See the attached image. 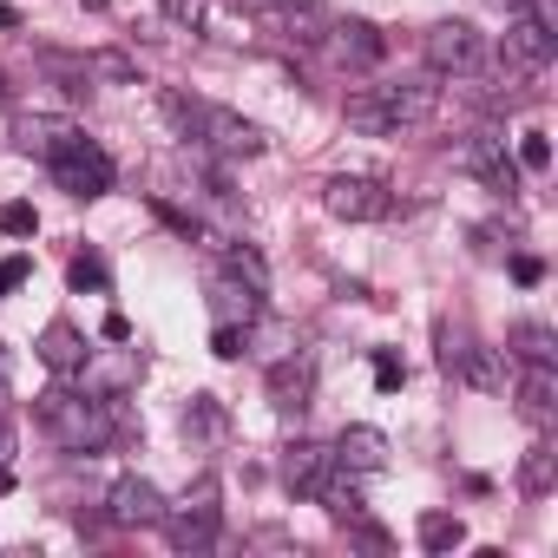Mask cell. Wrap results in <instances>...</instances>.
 <instances>
[{"label": "cell", "mask_w": 558, "mask_h": 558, "mask_svg": "<svg viewBox=\"0 0 558 558\" xmlns=\"http://www.w3.org/2000/svg\"><path fill=\"white\" fill-rule=\"evenodd\" d=\"M165 112L184 125V138H197V145H210V151H223V158H256V151L269 145L263 125L243 119V112H230V106H204V99L165 93Z\"/></svg>", "instance_id": "obj_3"}, {"label": "cell", "mask_w": 558, "mask_h": 558, "mask_svg": "<svg viewBox=\"0 0 558 558\" xmlns=\"http://www.w3.org/2000/svg\"><path fill=\"white\" fill-rule=\"evenodd\" d=\"M551 47H558V27H545L538 14H512L506 47H499V60H506V86H532V80L551 66Z\"/></svg>", "instance_id": "obj_6"}, {"label": "cell", "mask_w": 558, "mask_h": 558, "mask_svg": "<svg viewBox=\"0 0 558 558\" xmlns=\"http://www.w3.org/2000/svg\"><path fill=\"white\" fill-rule=\"evenodd\" d=\"M8 27H21V14H14V8H0V34H8Z\"/></svg>", "instance_id": "obj_39"}, {"label": "cell", "mask_w": 558, "mask_h": 558, "mask_svg": "<svg viewBox=\"0 0 558 558\" xmlns=\"http://www.w3.org/2000/svg\"><path fill=\"white\" fill-rule=\"evenodd\" d=\"M66 276H73V290H80V296H86V290H106V263H99L93 250H86V256H73V269H66Z\"/></svg>", "instance_id": "obj_30"}, {"label": "cell", "mask_w": 558, "mask_h": 558, "mask_svg": "<svg viewBox=\"0 0 558 558\" xmlns=\"http://www.w3.org/2000/svg\"><path fill=\"white\" fill-rule=\"evenodd\" d=\"M106 519L125 525V532H132V525L145 532V525L165 519V493H158L145 473H125V480H112V493H106Z\"/></svg>", "instance_id": "obj_11"}, {"label": "cell", "mask_w": 558, "mask_h": 558, "mask_svg": "<svg viewBox=\"0 0 558 558\" xmlns=\"http://www.w3.org/2000/svg\"><path fill=\"white\" fill-rule=\"evenodd\" d=\"M8 460H14V427L0 421V466H8Z\"/></svg>", "instance_id": "obj_37"}, {"label": "cell", "mask_w": 558, "mask_h": 558, "mask_svg": "<svg viewBox=\"0 0 558 558\" xmlns=\"http://www.w3.org/2000/svg\"><path fill=\"white\" fill-rule=\"evenodd\" d=\"M40 66H47L66 93H93V66H86V53H40Z\"/></svg>", "instance_id": "obj_25"}, {"label": "cell", "mask_w": 558, "mask_h": 558, "mask_svg": "<svg viewBox=\"0 0 558 558\" xmlns=\"http://www.w3.org/2000/svg\"><path fill=\"white\" fill-rule=\"evenodd\" d=\"M329 47H336V60L342 66H381V53H388V40L368 27V21H336V34H329Z\"/></svg>", "instance_id": "obj_19"}, {"label": "cell", "mask_w": 558, "mask_h": 558, "mask_svg": "<svg viewBox=\"0 0 558 558\" xmlns=\"http://www.w3.org/2000/svg\"><path fill=\"white\" fill-rule=\"evenodd\" d=\"M401 381H408V368H401L395 355H375V388H381V395H395Z\"/></svg>", "instance_id": "obj_34"}, {"label": "cell", "mask_w": 558, "mask_h": 558, "mask_svg": "<svg viewBox=\"0 0 558 558\" xmlns=\"http://www.w3.org/2000/svg\"><path fill=\"white\" fill-rule=\"evenodd\" d=\"M323 210L329 217H342V223H381L388 210H395V197H388V184L381 178H329L323 184Z\"/></svg>", "instance_id": "obj_8"}, {"label": "cell", "mask_w": 558, "mask_h": 558, "mask_svg": "<svg viewBox=\"0 0 558 558\" xmlns=\"http://www.w3.org/2000/svg\"><path fill=\"white\" fill-rule=\"evenodd\" d=\"M434 112H440V86H434V80L368 86V93H355V99L342 106L349 132H362V138H388V132H401V125H427Z\"/></svg>", "instance_id": "obj_1"}, {"label": "cell", "mask_w": 558, "mask_h": 558, "mask_svg": "<svg viewBox=\"0 0 558 558\" xmlns=\"http://www.w3.org/2000/svg\"><path fill=\"white\" fill-rule=\"evenodd\" d=\"M86 66H93V80H119V86L138 80V66H132L125 53H86Z\"/></svg>", "instance_id": "obj_28"}, {"label": "cell", "mask_w": 558, "mask_h": 558, "mask_svg": "<svg viewBox=\"0 0 558 558\" xmlns=\"http://www.w3.org/2000/svg\"><path fill=\"white\" fill-rule=\"evenodd\" d=\"M310 395H316V362L310 355H283L269 368V408L276 414H303Z\"/></svg>", "instance_id": "obj_13"}, {"label": "cell", "mask_w": 558, "mask_h": 558, "mask_svg": "<svg viewBox=\"0 0 558 558\" xmlns=\"http://www.w3.org/2000/svg\"><path fill=\"white\" fill-rule=\"evenodd\" d=\"M223 263H230V276H236V283H250L256 296L269 290V263H263L250 243H230V250H223Z\"/></svg>", "instance_id": "obj_26"}, {"label": "cell", "mask_w": 558, "mask_h": 558, "mask_svg": "<svg viewBox=\"0 0 558 558\" xmlns=\"http://www.w3.org/2000/svg\"><path fill=\"white\" fill-rule=\"evenodd\" d=\"M165 14H171V27H184V34L223 27V40H250V27H230V21L217 14V0H165Z\"/></svg>", "instance_id": "obj_21"}, {"label": "cell", "mask_w": 558, "mask_h": 558, "mask_svg": "<svg viewBox=\"0 0 558 558\" xmlns=\"http://www.w3.org/2000/svg\"><path fill=\"white\" fill-rule=\"evenodd\" d=\"M0 106H8V80H0Z\"/></svg>", "instance_id": "obj_40"}, {"label": "cell", "mask_w": 558, "mask_h": 558, "mask_svg": "<svg viewBox=\"0 0 558 558\" xmlns=\"http://www.w3.org/2000/svg\"><path fill=\"white\" fill-rule=\"evenodd\" d=\"M27 276H34V263H27V256H0V296H14Z\"/></svg>", "instance_id": "obj_32"}, {"label": "cell", "mask_w": 558, "mask_h": 558, "mask_svg": "<svg viewBox=\"0 0 558 558\" xmlns=\"http://www.w3.org/2000/svg\"><path fill=\"white\" fill-rule=\"evenodd\" d=\"M184 434H191L197 447H217V440L230 434V414H223V401H217V395H191V408H184Z\"/></svg>", "instance_id": "obj_23"}, {"label": "cell", "mask_w": 558, "mask_h": 558, "mask_svg": "<svg viewBox=\"0 0 558 558\" xmlns=\"http://www.w3.org/2000/svg\"><path fill=\"white\" fill-rule=\"evenodd\" d=\"M53 178H60V191H66V197H86V204H93V197H106V191H112V158L86 138V145H73L66 158H53Z\"/></svg>", "instance_id": "obj_10"}, {"label": "cell", "mask_w": 558, "mask_h": 558, "mask_svg": "<svg viewBox=\"0 0 558 558\" xmlns=\"http://www.w3.org/2000/svg\"><path fill=\"white\" fill-rule=\"evenodd\" d=\"M40 427L66 447V453H99L119 427L112 414V395H93V388H47L40 395Z\"/></svg>", "instance_id": "obj_2"}, {"label": "cell", "mask_w": 558, "mask_h": 558, "mask_svg": "<svg viewBox=\"0 0 558 558\" xmlns=\"http://www.w3.org/2000/svg\"><path fill=\"white\" fill-rule=\"evenodd\" d=\"M512 283L538 290V283H545V263H538V256H512Z\"/></svg>", "instance_id": "obj_35"}, {"label": "cell", "mask_w": 558, "mask_h": 558, "mask_svg": "<svg viewBox=\"0 0 558 558\" xmlns=\"http://www.w3.org/2000/svg\"><path fill=\"white\" fill-rule=\"evenodd\" d=\"M329 473H336V447H323V440H290V447H283V486H290V493L316 499Z\"/></svg>", "instance_id": "obj_12"}, {"label": "cell", "mask_w": 558, "mask_h": 558, "mask_svg": "<svg viewBox=\"0 0 558 558\" xmlns=\"http://www.w3.org/2000/svg\"><path fill=\"white\" fill-rule=\"evenodd\" d=\"M421 53H427L434 73H453V80H473V73L486 66V40H480V27H466V21H440V27H427Z\"/></svg>", "instance_id": "obj_7"}, {"label": "cell", "mask_w": 558, "mask_h": 558, "mask_svg": "<svg viewBox=\"0 0 558 558\" xmlns=\"http://www.w3.org/2000/svg\"><path fill=\"white\" fill-rule=\"evenodd\" d=\"M460 158H466V171H480V178H486L493 191H506V197L519 191V158L506 151V138L480 132V138H466V151H460Z\"/></svg>", "instance_id": "obj_15"}, {"label": "cell", "mask_w": 558, "mask_h": 558, "mask_svg": "<svg viewBox=\"0 0 558 558\" xmlns=\"http://www.w3.org/2000/svg\"><path fill=\"white\" fill-rule=\"evenodd\" d=\"M0 230H8V236H34V230H40L34 204H0Z\"/></svg>", "instance_id": "obj_31"}, {"label": "cell", "mask_w": 558, "mask_h": 558, "mask_svg": "<svg viewBox=\"0 0 558 558\" xmlns=\"http://www.w3.org/2000/svg\"><path fill=\"white\" fill-rule=\"evenodd\" d=\"M34 355H40L53 375H80V368L93 362V349H86V336H80L73 323H47L40 342H34Z\"/></svg>", "instance_id": "obj_17"}, {"label": "cell", "mask_w": 558, "mask_h": 558, "mask_svg": "<svg viewBox=\"0 0 558 558\" xmlns=\"http://www.w3.org/2000/svg\"><path fill=\"white\" fill-rule=\"evenodd\" d=\"M512 401H519V414H525L532 427H545V421L558 414V362H525Z\"/></svg>", "instance_id": "obj_16"}, {"label": "cell", "mask_w": 558, "mask_h": 558, "mask_svg": "<svg viewBox=\"0 0 558 558\" xmlns=\"http://www.w3.org/2000/svg\"><path fill=\"white\" fill-rule=\"evenodd\" d=\"M421 551H460L466 545V525L453 519V512H421Z\"/></svg>", "instance_id": "obj_24"}, {"label": "cell", "mask_w": 558, "mask_h": 558, "mask_svg": "<svg viewBox=\"0 0 558 558\" xmlns=\"http://www.w3.org/2000/svg\"><path fill=\"white\" fill-rule=\"evenodd\" d=\"M519 171H532V178L551 171V138H545V132H525V138H519Z\"/></svg>", "instance_id": "obj_29"}, {"label": "cell", "mask_w": 558, "mask_h": 558, "mask_svg": "<svg viewBox=\"0 0 558 558\" xmlns=\"http://www.w3.org/2000/svg\"><path fill=\"white\" fill-rule=\"evenodd\" d=\"M99 336H106V342H132V323H125V316H106V329H99Z\"/></svg>", "instance_id": "obj_36"}, {"label": "cell", "mask_w": 558, "mask_h": 558, "mask_svg": "<svg viewBox=\"0 0 558 558\" xmlns=\"http://www.w3.org/2000/svg\"><path fill=\"white\" fill-rule=\"evenodd\" d=\"M243 342H250V329H230V323H217V336H210V349H217L223 362H236V355H243Z\"/></svg>", "instance_id": "obj_33"}, {"label": "cell", "mask_w": 558, "mask_h": 558, "mask_svg": "<svg viewBox=\"0 0 558 558\" xmlns=\"http://www.w3.org/2000/svg\"><path fill=\"white\" fill-rule=\"evenodd\" d=\"M14 145L27 151V158H66L73 145H86V132L73 125V119H60V112H27V119H14Z\"/></svg>", "instance_id": "obj_9"}, {"label": "cell", "mask_w": 558, "mask_h": 558, "mask_svg": "<svg viewBox=\"0 0 558 558\" xmlns=\"http://www.w3.org/2000/svg\"><path fill=\"white\" fill-rule=\"evenodd\" d=\"M512 342H519V355H525V362H558V342H551V329H545V323H519V329H512Z\"/></svg>", "instance_id": "obj_27"}, {"label": "cell", "mask_w": 558, "mask_h": 558, "mask_svg": "<svg viewBox=\"0 0 558 558\" xmlns=\"http://www.w3.org/2000/svg\"><path fill=\"white\" fill-rule=\"evenodd\" d=\"M493 8H506V14H525V8H532V0H493Z\"/></svg>", "instance_id": "obj_38"}, {"label": "cell", "mask_w": 558, "mask_h": 558, "mask_svg": "<svg viewBox=\"0 0 558 558\" xmlns=\"http://www.w3.org/2000/svg\"><path fill=\"white\" fill-rule=\"evenodd\" d=\"M276 21H283V40H296V47H329V34H336V8H329V0H283V14H276Z\"/></svg>", "instance_id": "obj_14"}, {"label": "cell", "mask_w": 558, "mask_h": 558, "mask_svg": "<svg viewBox=\"0 0 558 558\" xmlns=\"http://www.w3.org/2000/svg\"><path fill=\"white\" fill-rule=\"evenodd\" d=\"M336 466H342V473H381V466H388V434H381V427H342Z\"/></svg>", "instance_id": "obj_18"}, {"label": "cell", "mask_w": 558, "mask_h": 558, "mask_svg": "<svg viewBox=\"0 0 558 558\" xmlns=\"http://www.w3.org/2000/svg\"><path fill=\"white\" fill-rule=\"evenodd\" d=\"M217 519H223V506H217V480L204 473L178 506H165V519H158V525H165V538H171L178 551H204V545L217 538Z\"/></svg>", "instance_id": "obj_5"}, {"label": "cell", "mask_w": 558, "mask_h": 558, "mask_svg": "<svg viewBox=\"0 0 558 558\" xmlns=\"http://www.w3.org/2000/svg\"><path fill=\"white\" fill-rule=\"evenodd\" d=\"M210 310H217V323H230V329H256L263 296H256L250 283H236V276H217V283H210Z\"/></svg>", "instance_id": "obj_20"}, {"label": "cell", "mask_w": 558, "mask_h": 558, "mask_svg": "<svg viewBox=\"0 0 558 558\" xmlns=\"http://www.w3.org/2000/svg\"><path fill=\"white\" fill-rule=\"evenodd\" d=\"M551 486H558V447L551 440H532L525 460H519V493L525 499H545Z\"/></svg>", "instance_id": "obj_22"}, {"label": "cell", "mask_w": 558, "mask_h": 558, "mask_svg": "<svg viewBox=\"0 0 558 558\" xmlns=\"http://www.w3.org/2000/svg\"><path fill=\"white\" fill-rule=\"evenodd\" d=\"M440 368L460 375V381L480 388V395H499V388H506V362H499V349H486L466 323H440Z\"/></svg>", "instance_id": "obj_4"}]
</instances>
